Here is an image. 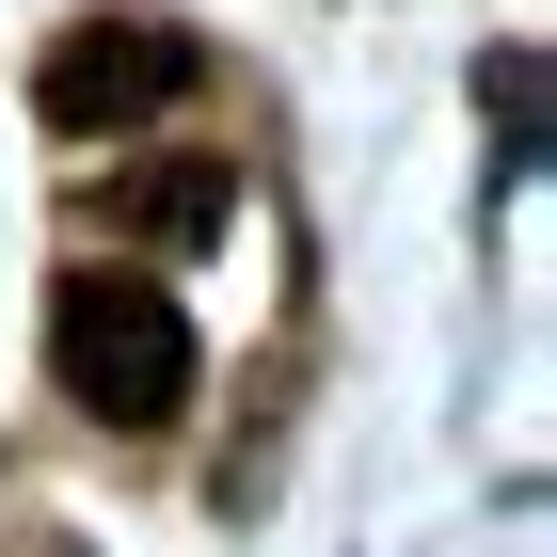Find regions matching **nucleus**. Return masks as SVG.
Wrapping results in <instances>:
<instances>
[{
    "label": "nucleus",
    "mask_w": 557,
    "mask_h": 557,
    "mask_svg": "<svg viewBox=\"0 0 557 557\" xmlns=\"http://www.w3.org/2000/svg\"><path fill=\"white\" fill-rule=\"evenodd\" d=\"M48 367H64V398H81L96 430H160L175 398H191V319H175L160 271H64L48 287Z\"/></svg>",
    "instance_id": "f257e3e1"
},
{
    "label": "nucleus",
    "mask_w": 557,
    "mask_h": 557,
    "mask_svg": "<svg viewBox=\"0 0 557 557\" xmlns=\"http://www.w3.org/2000/svg\"><path fill=\"white\" fill-rule=\"evenodd\" d=\"M191 81H208V48L175 33V16H81V33L33 64V112L64 144H112V128H144V112H175Z\"/></svg>",
    "instance_id": "f03ea898"
},
{
    "label": "nucleus",
    "mask_w": 557,
    "mask_h": 557,
    "mask_svg": "<svg viewBox=\"0 0 557 557\" xmlns=\"http://www.w3.org/2000/svg\"><path fill=\"white\" fill-rule=\"evenodd\" d=\"M223 208H239L223 160H160V175H128V191H96V223H128V239H208Z\"/></svg>",
    "instance_id": "7ed1b4c3"
}]
</instances>
